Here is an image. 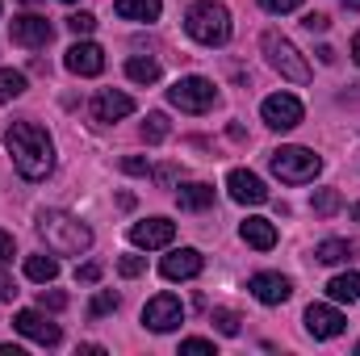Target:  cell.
<instances>
[{
  "label": "cell",
  "instance_id": "ba28073f",
  "mask_svg": "<svg viewBox=\"0 0 360 356\" xmlns=\"http://www.w3.org/2000/svg\"><path fill=\"white\" fill-rule=\"evenodd\" d=\"M260 117H264L269 130H293V126H302L306 109H302V101L293 92H272V96H264V105H260Z\"/></svg>",
  "mask_w": 360,
  "mask_h": 356
},
{
  "label": "cell",
  "instance_id": "7402d4cb",
  "mask_svg": "<svg viewBox=\"0 0 360 356\" xmlns=\"http://www.w3.org/2000/svg\"><path fill=\"white\" fill-rule=\"evenodd\" d=\"M331 302H360V272H340L327 281Z\"/></svg>",
  "mask_w": 360,
  "mask_h": 356
},
{
  "label": "cell",
  "instance_id": "44dd1931",
  "mask_svg": "<svg viewBox=\"0 0 360 356\" xmlns=\"http://www.w3.org/2000/svg\"><path fill=\"white\" fill-rule=\"evenodd\" d=\"M352 243L348 239H323V243H314V260L319 265H344V260H352Z\"/></svg>",
  "mask_w": 360,
  "mask_h": 356
},
{
  "label": "cell",
  "instance_id": "603a6c76",
  "mask_svg": "<svg viewBox=\"0 0 360 356\" xmlns=\"http://www.w3.org/2000/svg\"><path fill=\"white\" fill-rule=\"evenodd\" d=\"M25 276L38 285H51L59 276V260L55 256H25Z\"/></svg>",
  "mask_w": 360,
  "mask_h": 356
},
{
  "label": "cell",
  "instance_id": "ffe728a7",
  "mask_svg": "<svg viewBox=\"0 0 360 356\" xmlns=\"http://www.w3.org/2000/svg\"><path fill=\"white\" fill-rule=\"evenodd\" d=\"M176 201L180 210H210L214 205V184H205V180H188V184H180L176 189Z\"/></svg>",
  "mask_w": 360,
  "mask_h": 356
},
{
  "label": "cell",
  "instance_id": "d6a6232c",
  "mask_svg": "<svg viewBox=\"0 0 360 356\" xmlns=\"http://www.w3.org/2000/svg\"><path fill=\"white\" fill-rule=\"evenodd\" d=\"M306 0H260V8L264 13H293V8H302Z\"/></svg>",
  "mask_w": 360,
  "mask_h": 356
},
{
  "label": "cell",
  "instance_id": "7bdbcfd3",
  "mask_svg": "<svg viewBox=\"0 0 360 356\" xmlns=\"http://www.w3.org/2000/svg\"><path fill=\"white\" fill-rule=\"evenodd\" d=\"M344 8H352V13H360V0H344Z\"/></svg>",
  "mask_w": 360,
  "mask_h": 356
},
{
  "label": "cell",
  "instance_id": "2e32d148",
  "mask_svg": "<svg viewBox=\"0 0 360 356\" xmlns=\"http://www.w3.org/2000/svg\"><path fill=\"white\" fill-rule=\"evenodd\" d=\"M248 293H252L260 306H281V302H289L293 285H289V276H281V272H256V276L248 281Z\"/></svg>",
  "mask_w": 360,
  "mask_h": 356
},
{
  "label": "cell",
  "instance_id": "bcb514c9",
  "mask_svg": "<svg viewBox=\"0 0 360 356\" xmlns=\"http://www.w3.org/2000/svg\"><path fill=\"white\" fill-rule=\"evenodd\" d=\"M63 4H80V0H63Z\"/></svg>",
  "mask_w": 360,
  "mask_h": 356
},
{
  "label": "cell",
  "instance_id": "8992f818",
  "mask_svg": "<svg viewBox=\"0 0 360 356\" xmlns=\"http://www.w3.org/2000/svg\"><path fill=\"white\" fill-rule=\"evenodd\" d=\"M168 101L176 105L180 113H210L218 105V89L205 76H180L176 84L168 89Z\"/></svg>",
  "mask_w": 360,
  "mask_h": 356
},
{
  "label": "cell",
  "instance_id": "f35d334b",
  "mask_svg": "<svg viewBox=\"0 0 360 356\" xmlns=\"http://www.w3.org/2000/svg\"><path fill=\"white\" fill-rule=\"evenodd\" d=\"M13 298H17V285H13V276L0 272V302H13Z\"/></svg>",
  "mask_w": 360,
  "mask_h": 356
},
{
  "label": "cell",
  "instance_id": "277c9868",
  "mask_svg": "<svg viewBox=\"0 0 360 356\" xmlns=\"http://www.w3.org/2000/svg\"><path fill=\"white\" fill-rule=\"evenodd\" d=\"M260 51H264V59H269V68L281 76V80H289V84H310V63H306V55L285 38V34H276V30H264V38H260Z\"/></svg>",
  "mask_w": 360,
  "mask_h": 356
},
{
  "label": "cell",
  "instance_id": "7dc6e473",
  "mask_svg": "<svg viewBox=\"0 0 360 356\" xmlns=\"http://www.w3.org/2000/svg\"><path fill=\"white\" fill-rule=\"evenodd\" d=\"M356 352H360V344H356Z\"/></svg>",
  "mask_w": 360,
  "mask_h": 356
},
{
  "label": "cell",
  "instance_id": "5b68a950",
  "mask_svg": "<svg viewBox=\"0 0 360 356\" xmlns=\"http://www.w3.org/2000/svg\"><path fill=\"white\" fill-rule=\"evenodd\" d=\"M269 168L285 184H310L323 172V155H314L310 147H276L269 155Z\"/></svg>",
  "mask_w": 360,
  "mask_h": 356
},
{
  "label": "cell",
  "instance_id": "52a82bcc",
  "mask_svg": "<svg viewBox=\"0 0 360 356\" xmlns=\"http://www.w3.org/2000/svg\"><path fill=\"white\" fill-rule=\"evenodd\" d=\"M180 323H184V302H180L176 293H155V298L143 306V327L155 331V336L176 331Z\"/></svg>",
  "mask_w": 360,
  "mask_h": 356
},
{
  "label": "cell",
  "instance_id": "5bb4252c",
  "mask_svg": "<svg viewBox=\"0 0 360 356\" xmlns=\"http://www.w3.org/2000/svg\"><path fill=\"white\" fill-rule=\"evenodd\" d=\"M201 268H205V256L197 248H168V256L160 260V272L168 281H193L201 276Z\"/></svg>",
  "mask_w": 360,
  "mask_h": 356
},
{
  "label": "cell",
  "instance_id": "30bf717a",
  "mask_svg": "<svg viewBox=\"0 0 360 356\" xmlns=\"http://www.w3.org/2000/svg\"><path fill=\"white\" fill-rule=\"evenodd\" d=\"M13 42L17 46H25V51H42V46H51V38H55V25L46 21V17H38V13H21V17H13Z\"/></svg>",
  "mask_w": 360,
  "mask_h": 356
},
{
  "label": "cell",
  "instance_id": "b9f144b4",
  "mask_svg": "<svg viewBox=\"0 0 360 356\" xmlns=\"http://www.w3.org/2000/svg\"><path fill=\"white\" fill-rule=\"evenodd\" d=\"M0 356H21V348H13V344H0Z\"/></svg>",
  "mask_w": 360,
  "mask_h": 356
},
{
  "label": "cell",
  "instance_id": "9a60e30c",
  "mask_svg": "<svg viewBox=\"0 0 360 356\" xmlns=\"http://www.w3.org/2000/svg\"><path fill=\"white\" fill-rule=\"evenodd\" d=\"M226 189H231V197H235L239 205H264V201H269L264 180L256 177V172H248V168H231V172H226Z\"/></svg>",
  "mask_w": 360,
  "mask_h": 356
},
{
  "label": "cell",
  "instance_id": "4dcf8cb0",
  "mask_svg": "<svg viewBox=\"0 0 360 356\" xmlns=\"http://www.w3.org/2000/svg\"><path fill=\"white\" fill-rule=\"evenodd\" d=\"M180 352H188V356H210V352H214V340H201V336H193V340H184V344H180Z\"/></svg>",
  "mask_w": 360,
  "mask_h": 356
},
{
  "label": "cell",
  "instance_id": "cb8c5ba5",
  "mask_svg": "<svg viewBox=\"0 0 360 356\" xmlns=\"http://www.w3.org/2000/svg\"><path fill=\"white\" fill-rule=\"evenodd\" d=\"M126 76H130L134 84H155V80H160V63L134 55V59H126Z\"/></svg>",
  "mask_w": 360,
  "mask_h": 356
},
{
  "label": "cell",
  "instance_id": "9c48e42d",
  "mask_svg": "<svg viewBox=\"0 0 360 356\" xmlns=\"http://www.w3.org/2000/svg\"><path fill=\"white\" fill-rule=\"evenodd\" d=\"M172 239H176L172 218H143V222L130 227V243L139 252H164V248H172Z\"/></svg>",
  "mask_w": 360,
  "mask_h": 356
},
{
  "label": "cell",
  "instance_id": "1f68e13d",
  "mask_svg": "<svg viewBox=\"0 0 360 356\" xmlns=\"http://www.w3.org/2000/svg\"><path fill=\"white\" fill-rule=\"evenodd\" d=\"M143 268H147L143 256H122V260H117V272H122V276H139Z\"/></svg>",
  "mask_w": 360,
  "mask_h": 356
},
{
  "label": "cell",
  "instance_id": "4fadbf2b",
  "mask_svg": "<svg viewBox=\"0 0 360 356\" xmlns=\"http://www.w3.org/2000/svg\"><path fill=\"white\" fill-rule=\"evenodd\" d=\"M344 327H348L344 310H335V306H327V302H314V306L306 310V331H310L314 340H335V336H344Z\"/></svg>",
  "mask_w": 360,
  "mask_h": 356
},
{
  "label": "cell",
  "instance_id": "ac0fdd59",
  "mask_svg": "<svg viewBox=\"0 0 360 356\" xmlns=\"http://www.w3.org/2000/svg\"><path fill=\"white\" fill-rule=\"evenodd\" d=\"M239 235H243V243L256 248V252H272V248H276V222H269V218H248V222L239 227Z\"/></svg>",
  "mask_w": 360,
  "mask_h": 356
},
{
  "label": "cell",
  "instance_id": "4316f807",
  "mask_svg": "<svg viewBox=\"0 0 360 356\" xmlns=\"http://www.w3.org/2000/svg\"><path fill=\"white\" fill-rule=\"evenodd\" d=\"M21 92H25V76L13 72V68H0V105L4 101H17Z\"/></svg>",
  "mask_w": 360,
  "mask_h": 356
},
{
  "label": "cell",
  "instance_id": "7a4b0ae2",
  "mask_svg": "<svg viewBox=\"0 0 360 356\" xmlns=\"http://www.w3.org/2000/svg\"><path fill=\"white\" fill-rule=\"evenodd\" d=\"M38 235H42L46 252H55V256H84L92 248L89 222H80L68 210H42L38 214Z\"/></svg>",
  "mask_w": 360,
  "mask_h": 356
},
{
  "label": "cell",
  "instance_id": "e0dca14e",
  "mask_svg": "<svg viewBox=\"0 0 360 356\" xmlns=\"http://www.w3.org/2000/svg\"><path fill=\"white\" fill-rule=\"evenodd\" d=\"M63 68H68L72 76L92 80V76H101V72H105V51H101L96 42H76V46L63 55Z\"/></svg>",
  "mask_w": 360,
  "mask_h": 356
},
{
  "label": "cell",
  "instance_id": "ee69618b",
  "mask_svg": "<svg viewBox=\"0 0 360 356\" xmlns=\"http://www.w3.org/2000/svg\"><path fill=\"white\" fill-rule=\"evenodd\" d=\"M352 222H360V201L352 205Z\"/></svg>",
  "mask_w": 360,
  "mask_h": 356
},
{
  "label": "cell",
  "instance_id": "83f0119b",
  "mask_svg": "<svg viewBox=\"0 0 360 356\" xmlns=\"http://www.w3.org/2000/svg\"><path fill=\"white\" fill-rule=\"evenodd\" d=\"M117 302H122V298H117L113 289H101V293L89 302V319H105V314H113V310H117Z\"/></svg>",
  "mask_w": 360,
  "mask_h": 356
},
{
  "label": "cell",
  "instance_id": "836d02e7",
  "mask_svg": "<svg viewBox=\"0 0 360 356\" xmlns=\"http://www.w3.org/2000/svg\"><path fill=\"white\" fill-rule=\"evenodd\" d=\"M122 172H130V177H147L151 164H147L143 155H130V160H122Z\"/></svg>",
  "mask_w": 360,
  "mask_h": 356
},
{
  "label": "cell",
  "instance_id": "f546056e",
  "mask_svg": "<svg viewBox=\"0 0 360 356\" xmlns=\"http://www.w3.org/2000/svg\"><path fill=\"white\" fill-rule=\"evenodd\" d=\"M210 319H214V327H218L222 336H239V314H235V310H222V306H218Z\"/></svg>",
  "mask_w": 360,
  "mask_h": 356
},
{
  "label": "cell",
  "instance_id": "484cf974",
  "mask_svg": "<svg viewBox=\"0 0 360 356\" xmlns=\"http://www.w3.org/2000/svg\"><path fill=\"white\" fill-rule=\"evenodd\" d=\"M168 134H172L168 117H164V113H147V122H143V143H151V147H155V143H164Z\"/></svg>",
  "mask_w": 360,
  "mask_h": 356
},
{
  "label": "cell",
  "instance_id": "60d3db41",
  "mask_svg": "<svg viewBox=\"0 0 360 356\" xmlns=\"http://www.w3.org/2000/svg\"><path fill=\"white\" fill-rule=\"evenodd\" d=\"M352 59H356V68H360V30H356V38H352Z\"/></svg>",
  "mask_w": 360,
  "mask_h": 356
},
{
  "label": "cell",
  "instance_id": "74e56055",
  "mask_svg": "<svg viewBox=\"0 0 360 356\" xmlns=\"http://www.w3.org/2000/svg\"><path fill=\"white\" fill-rule=\"evenodd\" d=\"M8 260H13V235H8V231H0V268L8 265Z\"/></svg>",
  "mask_w": 360,
  "mask_h": 356
},
{
  "label": "cell",
  "instance_id": "d4e9b609",
  "mask_svg": "<svg viewBox=\"0 0 360 356\" xmlns=\"http://www.w3.org/2000/svg\"><path fill=\"white\" fill-rule=\"evenodd\" d=\"M344 205V197H340V189H319L314 197H310V210L319 214V218H331L335 210Z\"/></svg>",
  "mask_w": 360,
  "mask_h": 356
},
{
  "label": "cell",
  "instance_id": "8fae6325",
  "mask_svg": "<svg viewBox=\"0 0 360 356\" xmlns=\"http://www.w3.org/2000/svg\"><path fill=\"white\" fill-rule=\"evenodd\" d=\"M13 327H17V336L34 340V344H42V348H55V344L63 340L59 323H51L42 310H17V314H13Z\"/></svg>",
  "mask_w": 360,
  "mask_h": 356
},
{
  "label": "cell",
  "instance_id": "e575fe53",
  "mask_svg": "<svg viewBox=\"0 0 360 356\" xmlns=\"http://www.w3.org/2000/svg\"><path fill=\"white\" fill-rule=\"evenodd\" d=\"M302 25H306L310 34H327V25H331V21H327L323 13H306V17H302Z\"/></svg>",
  "mask_w": 360,
  "mask_h": 356
},
{
  "label": "cell",
  "instance_id": "8d00e7d4",
  "mask_svg": "<svg viewBox=\"0 0 360 356\" xmlns=\"http://www.w3.org/2000/svg\"><path fill=\"white\" fill-rule=\"evenodd\" d=\"M38 306H42V310H63V306H68V298H63V293H46V289H42Z\"/></svg>",
  "mask_w": 360,
  "mask_h": 356
},
{
  "label": "cell",
  "instance_id": "ab89813d",
  "mask_svg": "<svg viewBox=\"0 0 360 356\" xmlns=\"http://www.w3.org/2000/svg\"><path fill=\"white\" fill-rule=\"evenodd\" d=\"M155 180H160L164 189H172V180H176V168H155Z\"/></svg>",
  "mask_w": 360,
  "mask_h": 356
},
{
  "label": "cell",
  "instance_id": "d590c367",
  "mask_svg": "<svg viewBox=\"0 0 360 356\" xmlns=\"http://www.w3.org/2000/svg\"><path fill=\"white\" fill-rule=\"evenodd\" d=\"M76 281H80V285H96V281H101V265H80L76 268Z\"/></svg>",
  "mask_w": 360,
  "mask_h": 356
},
{
  "label": "cell",
  "instance_id": "6da1fadb",
  "mask_svg": "<svg viewBox=\"0 0 360 356\" xmlns=\"http://www.w3.org/2000/svg\"><path fill=\"white\" fill-rule=\"evenodd\" d=\"M4 147H8L17 172L25 180H46L55 172V143H51L46 126H38V122H13L4 130Z\"/></svg>",
  "mask_w": 360,
  "mask_h": 356
},
{
  "label": "cell",
  "instance_id": "d6986e66",
  "mask_svg": "<svg viewBox=\"0 0 360 356\" xmlns=\"http://www.w3.org/2000/svg\"><path fill=\"white\" fill-rule=\"evenodd\" d=\"M113 13L122 17V21H160V13H164V0H113Z\"/></svg>",
  "mask_w": 360,
  "mask_h": 356
},
{
  "label": "cell",
  "instance_id": "7c38bea8",
  "mask_svg": "<svg viewBox=\"0 0 360 356\" xmlns=\"http://www.w3.org/2000/svg\"><path fill=\"white\" fill-rule=\"evenodd\" d=\"M89 109H92V122L113 126V122H122V117L134 113V96H130V92H117V89H101L92 96Z\"/></svg>",
  "mask_w": 360,
  "mask_h": 356
},
{
  "label": "cell",
  "instance_id": "3957f363",
  "mask_svg": "<svg viewBox=\"0 0 360 356\" xmlns=\"http://www.w3.org/2000/svg\"><path fill=\"white\" fill-rule=\"evenodd\" d=\"M184 30L201 46H226L231 42V8L218 0H197L184 13Z\"/></svg>",
  "mask_w": 360,
  "mask_h": 356
},
{
  "label": "cell",
  "instance_id": "f1b7e54d",
  "mask_svg": "<svg viewBox=\"0 0 360 356\" xmlns=\"http://www.w3.org/2000/svg\"><path fill=\"white\" fill-rule=\"evenodd\" d=\"M68 30H72L76 38H89L92 30H96V17H92V13H84V8H80V13H72V17H68Z\"/></svg>",
  "mask_w": 360,
  "mask_h": 356
},
{
  "label": "cell",
  "instance_id": "f6af8a7d",
  "mask_svg": "<svg viewBox=\"0 0 360 356\" xmlns=\"http://www.w3.org/2000/svg\"><path fill=\"white\" fill-rule=\"evenodd\" d=\"M21 4H38V0H21Z\"/></svg>",
  "mask_w": 360,
  "mask_h": 356
}]
</instances>
